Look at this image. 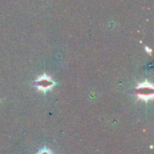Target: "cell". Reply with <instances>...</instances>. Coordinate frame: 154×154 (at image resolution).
<instances>
[{"instance_id": "1", "label": "cell", "mask_w": 154, "mask_h": 154, "mask_svg": "<svg viewBox=\"0 0 154 154\" xmlns=\"http://www.w3.org/2000/svg\"><path fill=\"white\" fill-rule=\"evenodd\" d=\"M135 94L138 99L150 101L153 99V85L148 81L140 83L135 89Z\"/></svg>"}, {"instance_id": "2", "label": "cell", "mask_w": 154, "mask_h": 154, "mask_svg": "<svg viewBox=\"0 0 154 154\" xmlns=\"http://www.w3.org/2000/svg\"><path fill=\"white\" fill-rule=\"evenodd\" d=\"M35 86H36V88H37L38 90L42 91V92H45V91H48V90H50L51 88H53L54 81L52 80V79L50 76L44 74V75L40 76L36 79Z\"/></svg>"}, {"instance_id": "3", "label": "cell", "mask_w": 154, "mask_h": 154, "mask_svg": "<svg viewBox=\"0 0 154 154\" xmlns=\"http://www.w3.org/2000/svg\"><path fill=\"white\" fill-rule=\"evenodd\" d=\"M39 154H52L50 151H48V150H43V151H42L41 152H39Z\"/></svg>"}, {"instance_id": "4", "label": "cell", "mask_w": 154, "mask_h": 154, "mask_svg": "<svg viewBox=\"0 0 154 154\" xmlns=\"http://www.w3.org/2000/svg\"><path fill=\"white\" fill-rule=\"evenodd\" d=\"M146 51H148V52H149V54H150V55H152V50H151V49H149V48H147V47H146Z\"/></svg>"}]
</instances>
